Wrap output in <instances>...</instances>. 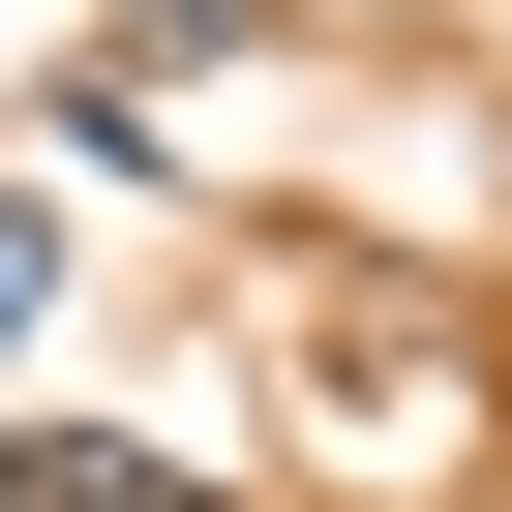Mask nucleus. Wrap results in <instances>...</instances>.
<instances>
[{
	"mask_svg": "<svg viewBox=\"0 0 512 512\" xmlns=\"http://www.w3.org/2000/svg\"><path fill=\"white\" fill-rule=\"evenodd\" d=\"M31 302H61V211H31V181H0V362H31Z\"/></svg>",
	"mask_w": 512,
	"mask_h": 512,
	"instance_id": "1",
	"label": "nucleus"
},
{
	"mask_svg": "<svg viewBox=\"0 0 512 512\" xmlns=\"http://www.w3.org/2000/svg\"><path fill=\"white\" fill-rule=\"evenodd\" d=\"M0 512H61V452H31V422H0Z\"/></svg>",
	"mask_w": 512,
	"mask_h": 512,
	"instance_id": "2",
	"label": "nucleus"
}]
</instances>
